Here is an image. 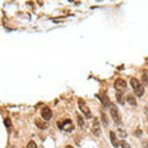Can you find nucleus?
Returning <instances> with one entry per match:
<instances>
[{
    "label": "nucleus",
    "mask_w": 148,
    "mask_h": 148,
    "mask_svg": "<svg viewBox=\"0 0 148 148\" xmlns=\"http://www.w3.org/2000/svg\"><path fill=\"white\" fill-rule=\"evenodd\" d=\"M26 148H37V145H36V143H35L34 141H30Z\"/></svg>",
    "instance_id": "16"
},
{
    "label": "nucleus",
    "mask_w": 148,
    "mask_h": 148,
    "mask_svg": "<svg viewBox=\"0 0 148 148\" xmlns=\"http://www.w3.org/2000/svg\"><path fill=\"white\" fill-rule=\"evenodd\" d=\"M98 98L101 100V103L104 104V106H108V108H109V106L112 105V104H111V101H110V99H109V96L106 95L104 91L99 92V94H98Z\"/></svg>",
    "instance_id": "7"
},
{
    "label": "nucleus",
    "mask_w": 148,
    "mask_h": 148,
    "mask_svg": "<svg viewBox=\"0 0 148 148\" xmlns=\"http://www.w3.org/2000/svg\"><path fill=\"white\" fill-rule=\"evenodd\" d=\"M131 86H132V89L135 90V94L138 96V98H141V96L145 94V88H143V85L136 79V78H132L131 79Z\"/></svg>",
    "instance_id": "1"
},
{
    "label": "nucleus",
    "mask_w": 148,
    "mask_h": 148,
    "mask_svg": "<svg viewBox=\"0 0 148 148\" xmlns=\"http://www.w3.org/2000/svg\"><path fill=\"white\" fill-rule=\"evenodd\" d=\"M41 116H42V119L46 120V121H49V120L52 119V111H51L48 106H43L42 108V110H41Z\"/></svg>",
    "instance_id": "6"
},
{
    "label": "nucleus",
    "mask_w": 148,
    "mask_h": 148,
    "mask_svg": "<svg viewBox=\"0 0 148 148\" xmlns=\"http://www.w3.org/2000/svg\"><path fill=\"white\" fill-rule=\"evenodd\" d=\"M110 114H111V117H112L116 125L121 123V116H120V112H119V110H117V108L115 105L110 106Z\"/></svg>",
    "instance_id": "3"
},
{
    "label": "nucleus",
    "mask_w": 148,
    "mask_h": 148,
    "mask_svg": "<svg viewBox=\"0 0 148 148\" xmlns=\"http://www.w3.org/2000/svg\"><path fill=\"white\" fill-rule=\"evenodd\" d=\"M142 82H143V84H145V85H148V77H147V74H143Z\"/></svg>",
    "instance_id": "17"
},
{
    "label": "nucleus",
    "mask_w": 148,
    "mask_h": 148,
    "mask_svg": "<svg viewBox=\"0 0 148 148\" xmlns=\"http://www.w3.org/2000/svg\"><path fill=\"white\" fill-rule=\"evenodd\" d=\"M116 99H117V101H119V104H121V105H123V104H125L123 92H120V91H117V94H116Z\"/></svg>",
    "instance_id": "11"
},
{
    "label": "nucleus",
    "mask_w": 148,
    "mask_h": 148,
    "mask_svg": "<svg viewBox=\"0 0 148 148\" xmlns=\"http://www.w3.org/2000/svg\"><path fill=\"white\" fill-rule=\"evenodd\" d=\"M117 133H119V136H120V137H122V138H125V137H126V136H127V133H126V131H125V130H122V128H120Z\"/></svg>",
    "instance_id": "14"
},
{
    "label": "nucleus",
    "mask_w": 148,
    "mask_h": 148,
    "mask_svg": "<svg viewBox=\"0 0 148 148\" xmlns=\"http://www.w3.org/2000/svg\"><path fill=\"white\" fill-rule=\"evenodd\" d=\"M110 140H111V143H112V146H114V147H119L120 142L117 141V138H116V133L112 132V131L110 132Z\"/></svg>",
    "instance_id": "9"
},
{
    "label": "nucleus",
    "mask_w": 148,
    "mask_h": 148,
    "mask_svg": "<svg viewBox=\"0 0 148 148\" xmlns=\"http://www.w3.org/2000/svg\"><path fill=\"white\" fill-rule=\"evenodd\" d=\"M78 106H79V109H80L82 112L85 115V117H90V116H91L90 110H89V108L86 106L85 101L83 100V99H78Z\"/></svg>",
    "instance_id": "4"
},
{
    "label": "nucleus",
    "mask_w": 148,
    "mask_h": 148,
    "mask_svg": "<svg viewBox=\"0 0 148 148\" xmlns=\"http://www.w3.org/2000/svg\"><path fill=\"white\" fill-rule=\"evenodd\" d=\"M66 148H73V147H72V146H67Z\"/></svg>",
    "instance_id": "22"
},
{
    "label": "nucleus",
    "mask_w": 148,
    "mask_h": 148,
    "mask_svg": "<svg viewBox=\"0 0 148 148\" xmlns=\"http://www.w3.org/2000/svg\"><path fill=\"white\" fill-rule=\"evenodd\" d=\"M127 101H128V104H131L132 106H136V105H137L136 98H135V96H133L132 94H128V95H127Z\"/></svg>",
    "instance_id": "10"
},
{
    "label": "nucleus",
    "mask_w": 148,
    "mask_h": 148,
    "mask_svg": "<svg viewBox=\"0 0 148 148\" xmlns=\"http://www.w3.org/2000/svg\"><path fill=\"white\" fill-rule=\"evenodd\" d=\"M135 135H136V136H141V130H137V131H136V133H135Z\"/></svg>",
    "instance_id": "21"
},
{
    "label": "nucleus",
    "mask_w": 148,
    "mask_h": 148,
    "mask_svg": "<svg viewBox=\"0 0 148 148\" xmlns=\"http://www.w3.org/2000/svg\"><path fill=\"white\" fill-rule=\"evenodd\" d=\"M94 136L99 137L100 133H101V130H100V125H99V120L98 119H94V123H92V128H91Z\"/></svg>",
    "instance_id": "8"
},
{
    "label": "nucleus",
    "mask_w": 148,
    "mask_h": 148,
    "mask_svg": "<svg viewBox=\"0 0 148 148\" xmlns=\"http://www.w3.org/2000/svg\"><path fill=\"white\" fill-rule=\"evenodd\" d=\"M101 119H103V122L105 126H109V121H108V119H106V114L105 112H101Z\"/></svg>",
    "instance_id": "13"
},
{
    "label": "nucleus",
    "mask_w": 148,
    "mask_h": 148,
    "mask_svg": "<svg viewBox=\"0 0 148 148\" xmlns=\"http://www.w3.org/2000/svg\"><path fill=\"white\" fill-rule=\"evenodd\" d=\"M36 123H37V126H38L40 128H42V130L47 128V125H46L43 121H38V120H37V121H36Z\"/></svg>",
    "instance_id": "12"
},
{
    "label": "nucleus",
    "mask_w": 148,
    "mask_h": 148,
    "mask_svg": "<svg viewBox=\"0 0 148 148\" xmlns=\"http://www.w3.org/2000/svg\"><path fill=\"white\" fill-rule=\"evenodd\" d=\"M115 88H116V90H117V91L123 92L125 90H126L127 84H126V82H125L123 79H121V78H119V79L115 80Z\"/></svg>",
    "instance_id": "5"
},
{
    "label": "nucleus",
    "mask_w": 148,
    "mask_h": 148,
    "mask_svg": "<svg viewBox=\"0 0 148 148\" xmlns=\"http://www.w3.org/2000/svg\"><path fill=\"white\" fill-rule=\"evenodd\" d=\"M4 122H5V126L6 127H10L11 126V121L9 119H5V120H4Z\"/></svg>",
    "instance_id": "19"
},
{
    "label": "nucleus",
    "mask_w": 148,
    "mask_h": 148,
    "mask_svg": "<svg viewBox=\"0 0 148 148\" xmlns=\"http://www.w3.org/2000/svg\"><path fill=\"white\" fill-rule=\"evenodd\" d=\"M142 146L145 148H148V141H142Z\"/></svg>",
    "instance_id": "20"
},
{
    "label": "nucleus",
    "mask_w": 148,
    "mask_h": 148,
    "mask_svg": "<svg viewBox=\"0 0 148 148\" xmlns=\"http://www.w3.org/2000/svg\"><path fill=\"white\" fill-rule=\"evenodd\" d=\"M120 146H121L122 148H131V146H130L126 141H121L120 142Z\"/></svg>",
    "instance_id": "15"
},
{
    "label": "nucleus",
    "mask_w": 148,
    "mask_h": 148,
    "mask_svg": "<svg viewBox=\"0 0 148 148\" xmlns=\"http://www.w3.org/2000/svg\"><path fill=\"white\" fill-rule=\"evenodd\" d=\"M58 127L61 130H63V131L69 132V131H73V130H74V125L72 122V120L67 119V120H63V121L58 122Z\"/></svg>",
    "instance_id": "2"
},
{
    "label": "nucleus",
    "mask_w": 148,
    "mask_h": 148,
    "mask_svg": "<svg viewBox=\"0 0 148 148\" xmlns=\"http://www.w3.org/2000/svg\"><path fill=\"white\" fill-rule=\"evenodd\" d=\"M77 120H78V123L80 125V127H83L84 126V121H83V119H82V116H79V115H78V117H77Z\"/></svg>",
    "instance_id": "18"
}]
</instances>
